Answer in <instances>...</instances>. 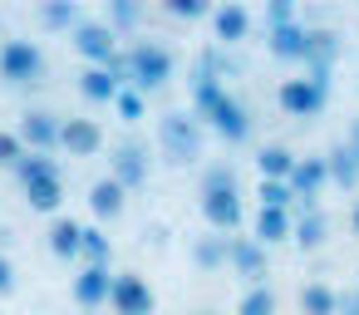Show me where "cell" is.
Wrapping results in <instances>:
<instances>
[{
	"mask_svg": "<svg viewBox=\"0 0 359 315\" xmlns=\"http://www.w3.org/2000/svg\"><path fill=\"white\" fill-rule=\"evenodd\" d=\"M187 89H192V114L212 123V133H222L226 143H246L251 138V114L236 94L222 89V79L207 69V65H192L187 74Z\"/></svg>",
	"mask_w": 359,
	"mask_h": 315,
	"instance_id": "1",
	"label": "cell"
},
{
	"mask_svg": "<svg viewBox=\"0 0 359 315\" xmlns=\"http://www.w3.org/2000/svg\"><path fill=\"white\" fill-rule=\"evenodd\" d=\"M202 217L212 232L231 236L241 222H246V207H241V187H236V168L217 163L202 173Z\"/></svg>",
	"mask_w": 359,
	"mask_h": 315,
	"instance_id": "2",
	"label": "cell"
},
{
	"mask_svg": "<svg viewBox=\"0 0 359 315\" xmlns=\"http://www.w3.org/2000/svg\"><path fill=\"white\" fill-rule=\"evenodd\" d=\"M172 69H177V55H172L168 45H158V40H133V50H128V89L153 94V89H163V84L172 79Z\"/></svg>",
	"mask_w": 359,
	"mask_h": 315,
	"instance_id": "3",
	"label": "cell"
},
{
	"mask_svg": "<svg viewBox=\"0 0 359 315\" xmlns=\"http://www.w3.org/2000/svg\"><path fill=\"white\" fill-rule=\"evenodd\" d=\"M158 143H163L168 163L192 168V163L202 158V123H197V114H182V109L163 114V119H158Z\"/></svg>",
	"mask_w": 359,
	"mask_h": 315,
	"instance_id": "4",
	"label": "cell"
},
{
	"mask_svg": "<svg viewBox=\"0 0 359 315\" xmlns=\"http://www.w3.org/2000/svg\"><path fill=\"white\" fill-rule=\"evenodd\" d=\"M280 109L290 114V119H315L325 104H330V74H295V79H285L280 84Z\"/></svg>",
	"mask_w": 359,
	"mask_h": 315,
	"instance_id": "5",
	"label": "cell"
},
{
	"mask_svg": "<svg viewBox=\"0 0 359 315\" xmlns=\"http://www.w3.org/2000/svg\"><path fill=\"white\" fill-rule=\"evenodd\" d=\"M45 74V50L35 40H6L0 45V79L6 84H35Z\"/></svg>",
	"mask_w": 359,
	"mask_h": 315,
	"instance_id": "6",
	"label": "cell"
},
{
	"mask_svg": "<svg viewBox=\"0 0 359 315\" xmlns=\"http://www.w3.org/2000/svg\"><path fill=\"white\" fill-rule=\"evenodd\" d=\"M114 315H153L158 310V295L153 286L138 276V271H114V295H109Z\"/></svg>",
	"mask_w": 359,
	"mask_h": 315,
	"instance_id": "7",
	"label": "cell"
},
{
	"mask_svg": "<svg viewBox=\"0 0 359 315\" xmlns=\"http://www.w3.org/2000/svg\"><path fill=\"white\" fill-rule=\"evenodd\" d=\"M69 45H74V50H79L89 65H104V69H109V65L123 55V50H118V35H114L104 20H84V25L69 35Z\"/></svg>",
	"mask_w": 359,
	"mask_h": 315,
	"instance_id": "8",
	"label": "cell"
},
{
	"mask_svg": "<svg viewBox=\"0 0 359 315\" xmlns=\"http://www.w3.org/2000/svg\"><path fill=\"white\" fill-rule=\"evenodd\" d=\"M60 114H50V109H25L20 114V143H25V153H55L60 148Z\"/></svg>",
	"mask_w": 359,
	"mask_h": 315,
	"instance_id": "9",
	"label": "cell"
},
{
	"mask_svg": "<svg viewBox=\"0 0 359 315\" xmlns=\"http://www.w3.org/2000/svg\"><path fill=\"white\" fill-rule=\"evenodd\" d=\"M109 177H114L123 192L143 187V182H148V148H143L138 138H123V143L114 148V158H109Z\"/></svg>",
	"mask_w": 359,
	"mask_h": 315,
	"instance_id": "10",
	"label": "cell"
},
{
	"mask_svg": "<svg viewBox=\"0 0 359 315\" xmlns=\"http://www.w3.org/2000/svg\"><path fill=\"white\" fill-rule=\"evenodd\" d=\"M251 30H256V15H251V6H241V0H222V6L212 11V35H217L222 50L241 45Z\"/></svg>",
	"mask_w": 359,
	"mask_h": 315,
	"instance_id": "11",
	"label": "cell"
},
{
	"mask_svg": "<svg viewBox=\"0 0 359 315\" xmlns=\"http://www.w3.org/2000/svg\"><path fill=\"white\" fill-rule=\"evenodd\" d=\"M246 286H266V271H271V261H266V246L256 241V236H231V261H226Z\"/></svg>",
	"mask_w": 359,
	"mask_h": 315,
	"instance_id": "12",
	"label": "cell"
},
{
	"mask_svg": "<svg viewBox=\"0 0 359 315\" xmlns=\"http://www.w3.org/2000/svg\"><path fill=\"white\" fill-rule=\"evenodd\" d=\"M69 295L79 310H99L109 295H114V271L109 266H84L74 281H69Z\"/></svg>",
	"mask_w": 359,
	"mask_h": 315,
	"instance_id": "13",
	"label": "cell"
},
{
	"mask_svg": "<svg viewBox=\"0 0 359 315\" xmlns=\"http://www.w3.org/2000/svg\"><path fill=\"white\" fill-rule=\"evenodd\" d=\"M325 182H330V163H325V158H300L295 173H290V192H295L300 207H320Z\"/></svg>",
	"mask_w": 359,
	"mask_h": 315,
	"instance_id": "14",
	"label": "cell"
},
{
	"mask_svg": "<svg viewBox=\"0 0 359 315\" xmlns=\"http://www.w3.org/2000/svg\"><path fill=\"white\" fill-rule=\"evenodd\" d=\"M60 148H65L69 158H94V153L104 148V128H99L94 119H65V123H60Z\"/></svg>",
	"mask_w": 359,
	"mask_h": 315,
	"instance_id": "15",
	"label": "cell"
},
{
	"mask_svg": "<svg viewBox=\"0 0 359 315\" xmlns=\"http://www.w3.org/2000/svg\"><path fill=\"white\" fill-rule=\"evenodd\" d=\"M330 212L325 207H300L295 212V232H290V241L300 246V251H315V246H325L330 241Z\"/></svg>",
	"mask_w": 359,
	"mask_h": 315,
	"instance_id": "16",
	"label": "cell"
},
{
	"mask_svg": "<svg viewBox=\"0 0 359 315\" xmlns=\"http://www.w3.org/2000/svg\"><path fill=\"white\" fill-rule=\"evenodd\" d=\"M266 50L276 60H300L305 65V50H310V25H280V30H266Z\"/></svg>",
	"mask_w": 359,
	"mask_h": 315,
	"instance_id": "17",
	"label": "cell"
},
{
	"mask_svg": "<svg viewBox=\"0 0 359 315\" xmlns=\"http://www.w3.org/2000/svg\"><path fill=\"white\" fill-rule=\"evenodd\" d=\"M79 94H84L89 104H114V99L123 94V79H118L114 69H104V65H84V74H79Z\"/></svg>",
	"mask_w": 359,
	"mask_h": 315,
	"instance_id": "18",
	"label": "cell"
},
{
	"mask_svg": "<svg viewBox=\"0 0 359 315\" xmlns=\"http://www.w3.org/2000/svg\"><path fill=\"white\" fill-rule=\"evenodd\" d=\"M20 187H25V202L35 212H60L65 207V173H40V177L20 182Z\"/></svg>",
	"mask_w": 359,
	"mask_h": 315,
	"instance_id": "19",
	"label": "cell"
},
{
	"mask_svg": "<svg viewBox=\"0 0 359 315\" xmlns=\"http://www.w3.org/2000/svg\"><path fill=\"white\" fill-rule=\"evenodd\" d=\"M290 232H295V217H290V212H280V207H256V217H251V236H256L261 246L290 241Z\"/></svg>",
	"mask_w": 359,
	"mask_h": 315,
	"instance_id": "20",
	"label": "cell"
},
{
	"mask_svg": "<svg viewBox=\"0 0 359 315\" xmlns=\"http://www.w3.org/2000/svg\"><path fill=\"white\" fill-rule=\"evenodd\" d=\"M295 153L285 148V143H261L256 148V168H261V182H290V173H295Z\"/></svg>",
	"mask_w": 359,
	"mask_h": 315,
	"instance_id": "21",
	"label": "cell"
},
{
	"mask_svg": "<svg viewBox=\"0 0 359 315\" xmlns=\"http://www.w3.org/2000/svg\"><path fill=\"white\" fill-rule=\"evenodd\" d=\"M226 261H231V236H222V232L192 236V266L197 271H222Z\"/></svg>",
	"mask_w": 359,
	"mask_h": 315,
	"instance_id": "22",
	"label": "cell"
},
{
	"mask_svg": "<svg viewBox=\"0 0 359 315\" xmlns=\"http://www.w3.org/2000/svg\"><path fill=\"white\" fill-rule=\"evenodd\" d=\"M79 246H84V222H74V217H55V222H50V251H55L60 261H74Z\"/></svg>",
	"mask_w": 359,
	"mask_h": 315,
	"instance_id": "23",
	"label": "cell"
},
{
	"mask_svg": "<svg viewBox=\"0 0 359 315\" xmlns=\"http://www.w3.org/2000/svg\"><path fill=\"white\" fill-rule=\"evenodd\" d=\"M300 315H339V290L325 281H305L300 286Z\"/></svg>",
	"mask_w": 359,
	"mask_h": 315,
	"instance_id": "24",
	"label": "cell"
},
{
	"mask_svg": "<svg viewBox=\"0 0 359 315\" xmlns=\"http://www.w3.org/2000/svg\"><path fill=\"white\" fill-rule=\"evenodd\" d=\"M84 20H89V15L74 6V0H45V6H40V25H45V30H69V35H74Z\"/></svg>",
	"mask_w": 359,
	"mask_h": 315,
	"instance_id": "25",
	"label": "cell"
},
{
	"mask_svg": "<svg viewBox=\"0 0 359 315\" xmlns=\"http://www.w3.org/2000/svg\"><path fill=\"white\" fill-rule=\"evenodd\" d=\"M89 207H94L99 222H114V217L123 212V187H118L114 177H99V182L89 187Z\"/></svg>",
	"mask_w": 359,
	"mask_h": 315,
	"instance_id": "26",
	"label": "cell"
},
{
	"mask_svg": "<svg viewBox=\"0 0 359 315\" xmlns=\"http://www.w3.org/2000/svg\"><path fill=\"white\" fill-rule=\"evenodd\" d=\"M325 163H330V182H339L344 192H354V187H359V158H354L344 143H334Z\"/></svg>",
	"mask_w": 359,
	"mask_h": 315,
	"instance_id": "27",
	"label": "cell"
},
{
	"mask_svg": "<svg viewBox=\"0 0 359 315\" xmlns=\"http://www.w3.org/2000/svg\"><path fill=\"white\" fill-rule=\"evenodd\" d=\"M104 25L114 35H128V30L143 25V6H138V0H109V6H104Z\"/></svg>",
	"mask_w": 359,
	"mask_h": 315,
	"instance_id": "28",
	"label": "cell"
},
{
	"mask_svg": "<svg viewBox=\"0 0 359 315\" xmlns=\"http://www.w3.org/2000/svg\"><path fill=\"white\" fill-rule=\"evenodd\" d=\"M236 315H276V290L271 286H246L236 300Z\"/></svg>",
	"mask_w": 359,
	"mask_h": 315,
	"instance_id": "29",
	"label": "cell"
},
{
	"mask_svg": "<svg viewBox=\"0 0 359 315\" xmlns=\"http://www.w3.org/2000/svg\"><path fill=\"white\" fill-rule=\"evenodd\" d=\"M79 256H84V266H109L114 246H109L104 227H84V246H79Z\"/></svg>",
	"mask_w": 359,
	"mask_h": 315,
	"instance_id": "30",
	"label": "cell"
},
{
	"mask_svg": "<svg viewBox=\"0 0 359 315\" xmlns=\"http://www.w3.org/2000/svg\"><path fill=\"white\" fill-rule=\"evenodd\" d=\"M300 11H295V0H271V6L261 11V30H280V25H295Z\"/></svg>",
	"mask_w": 359,
	"mask_h": 315,
	"instance_id": "31",
	"label": "cell"
},
{
	"mask_svg": "<svg viewBox=\"0 0 359 315\" xmlns=\"http://www.w3.org/2000/svg\"><path fill=\"white\" fill-rule=\"evenodd\" d=\"M40 173H60V163H55L50 153H25V158L15 163V177H20V182H30V177H40Z\"/></svg>",
	"mask_w": 359,
	"mask_h": 315,
	"instance_id": "32",
	"label": "cell"
},
{
	"mask_svg": "<svg viewBox=\"0 0 359 315\" xmlns=\"http://www.w3.org/2000/svg\"><path fill=\"white\" fill-rule=\"evenodd\" d=\"M114 109H118V119L138 123V119H143V109H148V94H138V89H123V94L114 99Z\"/></svg>",
	"mask_w": 359,
	"mask_h": 315,
	"instance_id": "33",
	"label": "cell"
},
{
	"mask_svg": "<svg viewBox=\"0 0 359 315\" xmlns=\"http://www.w3.org/2000/svg\"><path fill=\"white\" fill-rule=\"evenodd\" d=\"M172 20H202V15H212V6H207V0H168V6H163Z\"/></svg>",
	"mask_w": 359,
	"mask_h": 315,
	"instance_id": "34",
	"label": "cell"
},
{
	"mask_svg": "<svg viewBox=\"0 0 359 315\" xmlns=\"http://www.w3.org/2000/svg\"><path fill=\"white\" fill-rule=\"evenodd\" d=\"M290 202H295L290 182H261V207H280V212H290Z\"/></svg>",
	"mask_w": 359,
	"mask_h": 315,
	"instance_id": "35",
	"label": "cell"
},
{
	"mask_svg": "<svg viewBox=\"0 0 359 315\" xmlns=\"http://www.w3.org/2000/svg\"><path fill=\"white\" fill-rule=\"evenodd\" d=\"M25 158V143H20V133H0V168H15Z\"/></svg>",
	"mask_w": 359,
	"mask_h": 315,
	"instance_id": "36",
	"label": "cell"
},
{
	"mask_svg": "<svg viewBox=\"0 0 359 315\" xmlns=\"http://www.w3.org/2000/svg\"><path fill=\"white\" fill-rule=\"evenodd\" d=\"M0 295H15V266H11V256H0Z\"/></svg>",
	"mask_w": 359,
	"mask_h": 315,
	"instance_id": "37",
	"label": "cell"
},
{
	"mask_svg": "<svg viewBox=\"0 0 359 315\" xmlns=\"http://www.w3.org/2000/svg\"><path fill=\"white\" fill-rule=\"evenodd\" d=\"M339 315H359V290H339Z\"/></svg>",
	"mask_w": 359,
	"mask_h": 315,
	"instance_id": "38",
	"label": "cell"
},
{
	"mask_svg": "<svg viewBox=\"0 0 359 315\" xmlns=\"http://www.w3.org/2000/svg\"><path fill=\"white\" fill-rule=\"evenodd\" d=\"M344 148H349V153H354V158H359V119H354V123H349V128H344Z\"/></svg>",
	"mask_w": 359,
	"mask_h": 315,
	"instance_id": "39",
	"label": "cell"
},
{
	"mask_svg": "<svg viewBox=\"0 0 359 315\" xmlns=\"http://www.w3.org/2000/svg\"><path fill=\"white\" fill-rule=\"evenodd\" d=\"M349 227H354V236H359V202H354V212H349Z\"/></svg>",
	"mask_w": 359,
	"mask_h": 315,
	"instance_id": "40",
	"label": "cell"
},
{
	"mask_svg": "<svg viewBox=\"0 0 359 315\" xmlns=\"http://www.w3.org/2000/svg\"><path fill=\"white\" fill-rule=\"evenodd\" d=\"M354 290H359V286H354Z\"/></svg>",
	"mask_w": 359,
	"mask_h": 315,
	"instance_id": "41",
	"label": "cell"
},
{
	"mask_svg": "<svg viewBox=\"0 0 359 315\" xmlns=\"http://www.w3.org/2000/svg\"><path fill=\"white\" fill-rule=\"evenodd\" d=\"M202 315H207V310H202Z\"/></svg>",
	"mask_w": 359,
	"mask_h": 315,
	"instance_id": "42",
	"label": "cell"
}]
</instances>
